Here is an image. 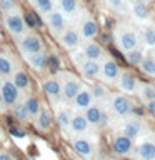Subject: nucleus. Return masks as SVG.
<instances>
[{
    "label": "nucleus",
    "instance_id": "f257e3e1",
    "mask_svg": "<svg viewBox=\"0 0 155 160\" xmlns=\"http://www.w3.org/2000/svg\"><path fill=\"white\" fill-rule=\"evenodd\" d=\"M113 40L118 50L122 52H128L132 48L140 47V37H138V30H135L132 25L128 23H118L113 28Z\"/></svg>",
    "mask_w": 155,
    "mask_h": 160
},
{
    "label": "nucleus",
    "instance_id": "f03ea898",
    "mask_svg": "<svg viewBox=\"0 0 155 160\" xmlns=\"http://www.w3.org/2000/svg\"><path fill=\"white\" fill-rule=\"evenodd\" d=\"M57 77L60 80V90H62V98L63 103H72V100L75 98V95L78 93L80 87H82V80L78 75H75L73 72L68 70H57Z\"/></svg>",
    "mask_w": 155,
    "mask_h": 160
},
{
    "label": "nucleus",
    "instance_id": "7ed1b4c3",
    "mask_svg": "<svg viewBox=\"0 0 155 160\" xmlns=\"http://www.w3.org/2000/svg\"><path fill=\"white\" fill-rule=\"evenodd\" d=\"M3 27L12 37H15V38L22 37V35L28 30L22 8L18 7V8L12 10V12L3 13Z\"/></svg>",
    "mask_w": 155,
    "mask_h": 160
},
{
    "label": "nucleus",
    "instance_id": "20e7f679",
    "mask_svg": "<svg viewBox=\"0 0 155 160\" xmlns=\"http://www.w3.org/2000/svg\"><path fill=\"white\" fill-rule=\"evenodd\" d=\"M17 48L25 58L32 53L40 52V50H45V43H43V38L37 32H28L27 30L22 37L17 38Z\"/></svg>",
    "mask_w": 155,
    "mask_h": 160
},
{
    "label": "nucleus",
    "instance_id": "39448f33",
    "mask_svg": "<svg viewBox=\"0 0 155 160\" xmlns=\"http://www.w3.org/2000/svg\"><path fill=\"white\" fill-rule=\"evenodd\" d=\"M120 65L117 63V60L113 57L105 53L103 58L100 60V73H98V80L105 85H115L118 75H120Z\"/></svg>",
    "mask_w": 155,
    "mask_h": 160
},
{
    "label": "nucleus",
    "instance_id": "423d86ee",
    "mask_svg": "<svg viewBox=\"0 0 155 160\" xmlns=\"http://www.w3.org/2000/svg\"><path fill=\"white\" fill-rule=\"evenodd\" d=\"M108 107L110 110L117 115L118 118H125L128 115L133 113V103L128 98V95H125L122 92H115L108 95Z\"/></svg>",
    "mask_w": 155,
    "mask_h": 160
},
{
    "label": "nucleus",
    "instance_id": "0eeeda50",
    "mask_svg": "<svg viewBox=\"0 0 155 160\" xmlns=\"http://www.w3.org/2000/svg\"><path fill=\"white\" fill-rule=\"evenodd\" d=\"M120 132L137 142L138 138H142L143 135L147 133V125H145L143 118H140V117H132V115H128V117L123 118L122 125H120Z\"/></svg>",
    "mask_w": 155,
    "mask_h": 160
},
{
    "label": "nucleus",
    "instance_id": "6e6552de",
    "mask_svg": "<svg viewBox=\"0 0 155 160\" xmlns=\"http://www.w3.org/2000/svg\"><path fill=\"white\" fill-rule=\"evenodd\" d=\"M0 93H2V98L5 102V107L12 108L15 103H18L20 100H22V92L18 90V87L12 82V78L10 77H3L0 80Z\"/></svg>",
    "mask_w": 155,
    "mask_h": 160
},
{
    "label": "nucleus",
    "instance_id": "1a4fd4ad",
    "mask_svg": "<svg viewBox=\"0 0 155 160\" xmlns=\"http://www.w3.org/2000/svg\"><path fill=\"white\" fill-rule=\"evenodd\" d=\"M112 152L117 155V157H132L133 150H135V140H132L127 135H123L122 132H117L112 137Z\"/></svg>",
    "mask_w": 155,
    "mask_h": 160
},
{
    "label": "nucleus",
    "instance_id": "9d476101",
    "mask_svg": "<svg viewBox=\"0 0 155 160\" xmlns=\"http://www.w3.org/2000/svg\"><path fill=\"white\" fill-rule=\"evenodd\" d=\"M70 145L80 157L92 160L95 157V143L87 135H70Z\"/></svg>",
    "mask_w": 155,
    "mask_h": 160
},
{
    "label": "nucleus",
    "instance_id": "9b49d317",
    "mask_svg": "<svg viewBox=\"0 0 155 160\" xmlns=\"http://www.w3.org/2000/svg\"><path fill=\"white\" fill-rule=\"evenodd\" d=\"M43 20H45V25H47L48 32L52 35H55V37H58V35L68 27L67 25V17L57 8H53L47 17H43Z\"/></svg>",
    "mask_w": 155,
    "mask_h": 160
},
{
    "label": "nucleus",
    "instance_id": "f8f14e48",
    "mask_svg": "<svg viewBox=\"0 0 155 160\" xmlns=\"http://www.w3.org/2000/svg\"><path fill=\"white\" fill-rule=\"evenodd\" d=\"M138 82H140V80L135 77L130 70H120V75H118L115 85H117L118 92H122L125 95H135V93H137Z\"/></svg>",
    "mask_w": 155,
    "mask_h": 160
},
{
    "label": "nucleus",
    "instance_id": "ddd939ff",
    "mask_svg": "<svg viewBox=\"0 0 155 160\" xmlns=\"http://www.w3.org/2000/svg\"><path fill=\"white\" fill-rule=\"evenodd\" d=\"M57 38H58V43L62 45V48H65L67 52H72V50L78 48L83 42L82 37H80L78 28H75V27H67Z\"/></svg>",
    "mask_w": 155,
    "mask_h": 160
},
{
    "label": "nucleus",
    "instance_id": "4468645a",
    "mask_svg": "<svg viewBox=\"0 0 155 160\" xmlns=\"http://www.w3.org/2000/svg\"><path fill=\"white\" fill-rule=\"evenodd\" d=\"M42 88H43V92H45V95L48 97L50 102H53V103L62 102V98H60L62 90H60V80H58V77H57V73L45 77V78L42 80Z\"/></svg>",
    "mask_w": 155,
    "mask_h": 160
},
{
    "label": "nucleus",
    "instance_id": "2eb2a0df",
    "mask_svg": "<svg viewBox=\"0 0 155 160\" xmlns=\"http://www.w3.org/2000/svg\"><path fill=\"white\" fill-rule=\"evenodd\" d=\"M133 155L137 160H155V138L143 137L140 142H135Z\"/></svg>",
    "mask_w": 155,
    "mask_h": 160
},
{
    "label": "nucleus",
    "instance_id": "dca6fc26",
    "mask_svg": "<svg viewBox=\"0 0 155 160\" xmlns=\"http://www.w3.org/2000/svg\"><path fill=\"white\" fill-rule=\"evenodd\" d=\"M93 127L88 123V120L85 118L83 112L73 110L72 112V118H70V128H68V135H85L88 133Z\"/></svg>",
    "mask_w": 155,
    "mask_h": 160
},
{
    "label": "nucleus",
    "instance_id": "f3484780",
    "mask_svg": "<svg viewBox=\"0 0 155 160\" xmlns=\"http://www.w3.org/2000/svg\"><path fill=\"white\" fill-rule=\"evenodd\" d=\"M78 32H80V37H82L83 42L85 40H95L100 35V25H98V22L93 17L87 15V17L80 22Z\"/></svg>",
    "mask_w": 155,
    "mask_h": 160
},
{
    "label": "nucleus",
    "instance_id": "a211bd4d",
    "mask_svg": "<svg viewBox=\"0 0 155 160\" xmlns=\"http://www.w3.org/2000/svg\"><path fill=\"white\" fill-rule=\"evenodd\" d=\"M93 102H95V100H93L92 88H90L88 85L82 83V87H80L78 93L75 95V98L72 100V108H73V110H78V112H83V110L87 108L88 105H92Z\"/></svg>",
    "mask_w": 155,
    "mask_h": 160
},
{
    "label": "nucleus",
    "instance_id": "6ab92c4d",
    "mask_svg": "<svg viewBox=\"0 0 155 160\" xmlns=\"http://www.w3.org/2000/svg\"><path fill=\"white\" fill-rule=\"evenodd\" d=\"M70 118H72V110L58 102L57 107H55V110H53V122L58 125V128L62 130L63 133H68Z\"/></svg>",
    "mask_w": 155,
    "mask_h": 160
},
{
    "label": "nucleus",
    "instance_id": "aec40b11",
    "mask_svg": "<svg viewBox=\"0 0 155 160\" xmlns=\"http://www.w3.org/2000/svg\"><path fill=\"white\" fill-rule=\"evenodd\" d=\"M10 78H12V82L17 85L22 93H30V90H32V78L27 73V70H23L22 67H17L13 70V73L10 75Z\"/></svg>",
    "mask_w": 155,
    "mask_h": 160
},
{
    "label": "nucleus",
    "instance_id": "412c9836",
    "mask_svg": "<svg viewBox=\"0 0 155 160\" xmlns=\"http://www.w3.org/2000/svg\"><path fill=\"white\" fill-rule=\"evenodd\" d=\"M33 123L40 132H43V133L50 132V128L53 125V112L48 107H42V110L37 113V117L33 118Z\"/></svg>",
    "mask_w": 155,
    "mask_h": 160
},
{
    "label": "nucleus",
    "instance_id": "4be33fe9",
    "mask_svg": "<svg viewBox=\"0 0 155 160\" xmlns=\"http://www.w3.org/2000/svg\"><path fill=\"white\" fill-rule=\"evenodd\" d=\"M80 48L83 50L85 57L88 60H98L100 62L105 55L103 47L98 42H95V40H85V42H82V45H80Z\"/></svg>",
    "mask_w": 155,
    "mask_h": 160
},
{
    "label": "nucleus",
    "instance_id": "5701e85b",
    "mask_svg": "<svg viewBox=\"0 0 155 160\" xmlns=\"http://www.w3.org/2000/svg\"><path fill=\"white\" fill-rule=\"evenodd\" d=\"M27 63L30 65V68L35 70V72H43L45 68L48 67V53L47 50H40L37 53H32L28 57H25Z\"/></svg>",
    "mask_w": 155,
    "mask_h": 160
},
{
    "label": "nucleus",
    "instance_id": "b1692460",
    "mask_svg": "<svg viewBox=\"0 0 155 160\" xmlns=\"http://www.w3.org/2000/svg\"><path fill=\"white\" fill-rule=\"evenodd\" d=\"M130 13L137 22H142V23H148L150 18H152V10H150V5L147 2L130 5Z\"/></svg>",
    "mask_w": 155,
    "mask_h": 160
},
{
    "label": "nucleus",
    "instance_id": "393cba45",
    "mask_svg": "<svg viewBox=\"0 0 155 160\" xmlns=\"http://www.w3.org/2000/svg\"><path fill=\"white\" fill-rule=\"evenodd\" d=\"M102 113H103V105L100 102H93L92 105H88V107L83 110L85 118L88 120V123L92 125V127L102 125Z\"/></svg>",
    "mask_w": 155,
    "mask_h": 160
},
{
    "label": "nucleus",
    "instance_id": "a878e982",
    "mask_svg": "<svg viewBox=\"0 0 155 160\" xmlns=\"http://www.w3.org/2000/svg\"><path fill=\"white\" fill-rule=\"evenodd\" d=\"M140 45L143 48H155V23H143L138 32Z\"/></svg>",
    "mask_w": 155,
    "mask_h": 160
},
{
    "label": "nucleus",
    "instance_id": "bb28decb",
    "mask_svg": "<svg viewBox=\"0 0 155 160\" xmlns=\"http://www.w3.org/2000/svg\"><path fill=\"white\" fill-rule=\"evenodd\" d=\"M80 75L85 80H98V73H100V62L98 60H85V62L78 67Z\"/></svg>",
    "mask_w": 155,
    "mask_h": 160
},
{
    "label": "nucleus",
    "instance_id": "cd10ccee",
    "mask_svg": "<svg viewBox=\"0 0 155 160\" xmlns=\"http://www.w3.org/2000/svg\"><path fill=\"white\" fill-rule=\"evenodd\" d=\"M57 10H60L65 17H73L80 12V2L78 0H55Z\"/></svg>",
    "mask_w": 155,
    "mask_h": 160
},
{
    "label": "nucleus",
    "instance_id": "c85d7f7f",
    "mask_svg": "<svg viewBox=\"0 0 155 160\" xmlns=\"http://www.w3.org/2000/svg\"><path fill=\"white\" fill-rule=\"evenodd\" d=\"M138 100L142 102L143 105L148 103L150 100H155V85L153 83H148V82H138V87H137V93Z\"/></svg>",
    "mask_w": 155,
    "mask_h": 160
},
{
    "label": "nucleus",
    "instance_id": "c756f323",
    "mask_svg": "<svg viewBox=\"0 0 155 160\" xmlns=\"http://www.w3.org/2000/svg\"><path fill=\"white\" fill-rule=\"evenodd\" d=\"M22 102L25 105V108H27L28 115H30V120H33L35 117H37V113L42 110V102H40V98L37 97V95L28 93L25 98H22Z\"/></svg>",
    "mask_w": 155,
    "mask_h": 160
},
{
    "label": "nucleus",
    "instance_id": "7c9ffc66",
    "mask_svg": "<svg viewBox=\"0 0 155 160\" xmlns=\"http://www.w3.org/2000/svg\"><path fill=\"white\" fill-rule=\"evenodd\" d=\"M30 5L35 8V13L47 17L55 8V0H30Z\"/></svg>",
    "mask_w": 155,
    "mask_h": 160
},
{
    "label": "nucleus",
    "instance_id": "2f4dec72",
    "mask_svg": "<svg viewBox=\"0 0 155 160\" xmlns=\"http://www.w3.org/2000/svg\"><path fill=\"white\" fill-rule=\"evenodd\" d=\"M17 67L18 65L15 63V60L10 57V55L0 53V75H2V77H10Z\"/></svg>",
    "mask_w": 155,
    "mask_h": 160
},
{
    "label": "nucleus",
    "instance_id": "473e14b6",
    "mask_svg": "<svg viewBox=\"0 0 155 160\" xmlns=\"http://www.w3.org/2000/svg\"><path fill=\"white\" fill-rule=\"evenodd\" d=\"M138 68H140V72H142L143 75L155 78V58H153V55L152 53L143 55L142 62L138 63Z\"/></svg>",
    "mask_w": 155,
    "mask_h": 160
},
{
    "label": "nucleus",
    "instance_id": "72a5a7b5",
    "mask_svg": "<svg viewBox=\"0 0 155 160\" xmlns=\"http://www.w3.org/2000/svg\"><path fill=\"white\" fill-rule=\"evenodd\" d=\"M90 88H92V93H93V100H95V102L103 103V100H107V98H108V95H110L108 88H107V85L102 83L100 80H97V82H95Z\"/></svg>",
    "mask_w": 155,
    "mask_h": 160
},
{
    "label": "nucleus",
    "instance_id": "f704fd0d",
    "mask_svg": "<svg viewBox=\"0 0 155 160\" xmlns=\"http://www.w3.org/2000/svg\"><path fill=\"white\" fill-rule=\"evenodd\" d=\"M143 50L137 47V48H132V50H128V52H125V58H127V62L130 65H133V67H138V63L142 62V58H143Z\"/></svg>",
    "mask_w": 155,
    "mask_h": 160
},
{
    "label": "nucleus",
    "instance_id": "c9c22d12",
    "mask_svg": "<svg viewBox=\"0 0 155 160\" xmlns=\"http://www.w3.org/2000/svg\"><path fill=\"white\" fill-rule=\"evenodd\" d=\"M12 113H13V118L20 120V122H27V120H30V115H28V112H27V108H25L22 100L12 107Z\"/></svg>",
    "mask_w": 155,
    "mask_h": 160
},
{
    "label": "nucleus",
    "instance_id": "e433bc0d",
    "mask_svg": "<svg viewBox=\"0 0 155 160\" xmlns=\"http://www.w3.org/2000/svg\"><path fill=\"white\" fill-rule=\"evenodd\" d=\"M68 57H70V60H72V63L75 65V67H80V65H82L85 60H87V57H85V53H83V50L82 48H75V50H72V52L68 53Z\"/></svg>",
    "mask_w": 155,
    "mask_h": 160
},
{
    "label": "nucleus",
    "instance_id": "4c0bfd02",
    "mask_svg": "<svg viewBox=\"0 0 155 160\" xmlns=\"http://www.w3.org/2000/svg\"><path fill=\"white\" fill-rule=\"evenodd\" d=\"M15 8H18L17 0H0V12L2 13L12 12V10H15Z\"/></svg>",
    "mask_w": 155,
    "mask_h": 160
},
{
    "label": "nucleus",
    "instance_id": "58836bf2",
    "mask_svg": "<svg viewBox=\"0 0 155 160\" xmlns=\"http://www.w3.org/2000/svg\"><path fill=\"white\" fill-rule=\"evenodd\" d=\"M108 5L110 10H113V12H123L125 10V2L127 0H105Z\"/></svg>",
    "mask_w": 155,
    "mask_h": 160
},
{
    "label": "nucleus",
    "instance_id": "ea45409f",
    "mask_svg": "<svg viewBox=\"0 0 155 160\" xmlns=\"http://www.w3.org/2000/svg\"><path fill=\"white\" fill-rule=\"evenodd\" d=\"M25 22H27V27H28V28H33V27H35V18H33L32 13H27V15H25Z\"/></svg>",
    "mask_w": 155,
    "mask_h": 160
},
{
    "label": "nucleus",
    "instance_id": "a19ab883",
    "mask_svg": "<svg viewBox=\"0 0 155 160\" xmlns=\"http://www.w3.org/2000/svg\"><path fill=\"white\" fill-rule=\"evenodd\" d=\"M145 108H147L152 115H155V100H150L148 103H145Z\"/></svg>",
    "mask_w": 155,
    "mask_h": 160
},
{
    "label": "nucleus",
    "instance_id": "79ce46f5",
    "mask_svg": "<svg viewBox=\"0 0 155 160\" xmlns=\"http://www.w3.org/2000/svg\"><path fill=\"white\" fill-rule=\"evenodd\" d=\"M0 160H15V157L8 152H0Z\"/></svg>",
    "mask_w": 155,
    "mask_h": 160
},
{
    "label": "nucleus",
    "instance_id": "37998d69",
    "mask_svg": "<svg viewBox=\"0 0 155 160\" xmlns=\"http://www.w3.org/2000/svg\"><path fill=\"white\" fill-rule=\"evenodd\" d=\"M5 108H7V107H5V102H3V98H2V93H0V112H3Z\"/></svg>",
    "mask_w": 155,
    "mask_h": 160
},
{
    "label": "nucleus",
    "instance_id": "c03bdc74",
    "mask_svg": "<svg viewBox=\"0 0 155 160\" xmlns=\"http://www.w3.org/2000/svg\"><path fill=\"white\" fill-rule=\"evenodd\" d=\"M127 2L130 5H133V3H140V2H147V0H127Z\"/></svg>",
    "mask_w": 155,
    "mask_h": 160
},
{
    "label": "nucleus",
    "instance_id": "a18cd8bd",
    "mask_svg": "<svg viewBox=\"0 0 155 160\" xmlns=\"http://www.w3.org/2000/svg\"><path fill=\"white\" fill-rule=\"evenodd\" d=\"M152 55H153V58H155V48H153V52H152Z\"/></svg>",
    "mask_w": 155,
    "mask_h": 160
},
{
    "label": "nucleus",
    "instance_id": "49530a36",
    "mask_svg": "<svg viewBox=\"0 0 155 160\" xmlns=\"http://www.w3.org/2000/svg\"><path fill=\"white\" fill-rule=\"evenodd\" d=\"M108 160H115V158H108Z\"/></svg>",
    "mask_w": 155,
    "mask_h": 160
}]
</instances>
